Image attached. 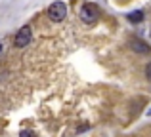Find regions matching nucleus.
I'll return each instance as SVG.
<instances>
[{
	"instance_id": "5",
	"label": "nucleus",
	"mask_w": 151,
	"mask_h": 137,
	"mask_svg": "<svg viewBox=\"0 0 151 137\" xmlns=\"http://www.w3.org/2000/svg\"><path fill=\"white\" fill-rule=\"evenodd\" d=\"M126 19H128L130 23H142V21H144V11H142V10L130 11V13L126 15Z\"/></svg>"
},
{
	"instance_id": "6",
	"label": "nucleus",
	"mask_w": 151,
	"mask_h": 137,
	"mask_svg": "<svg viewBox=\"0 0 151 137\" xmlns=\"http://www.w3.org/2000/svg\"><path fill=\"white\" fill-rule=\"evenodd\" d=\"M19 137H35V133H33V131H27V130H23L21 133H19Z\"/></svg>"
},
{
	"instance_id": "8",
	"label": "nucleus",
	"mask_w": 151,
	"mask_h": 137,
	"mask_svg": "<svg viewBox=\"0 0 151 137\" xmlns=\"http://www.w3.org/2000/svg\"><path fill=\"white\" fill-rule=\"evenodd\" d=\"M0 52H2V44H0Z\"/></svg>"
},
{
	"instance_id": "4",
	"label": "nucleus",
	"mask_w": 151,
	"mask_h": 137,
	"mask_svg": "<svg viewBox=\"0 0 151 137\" xmlns=\"http://www.w3.org/2000/svg\"><path fill=\"white\" fill-rule=\"evenodd\" d=\"M128 46H130L132 52L140 53V55H149L151 53V46H147V42L142 40V38H138V36H130L128 38Z\"/></svg>"
},
{
	"instance_id": "1",
	"label": "nucleus",
	"mask_w": 151,
	"mask_h": 137,
	"mask_svg": "<svg viewBox=\"0 0 151 137\" xmlns=\"http://www.w3.org/2000/svg\"><path fill=\"white\" fill-rule=\"evenodd\" d=\"M81 21L82 23H86V25H96L98 21H100V15H101V11H100V8L96 6V4H92V2H84L81 6Z\"/></svg>"
},
{
	"instance_id": "3",
	"label": "nucleus",
	"mask_w": 151,
	"mask_h": 137,
	"mask_svg": "<svg viewBox=\"0 0 151 137\" xmlns=\"http://www.w3.org/2000/svg\"><path fill=\"white\" fill-rule=\"evenodd\" d=\"M31 40H33V31H31L29 25H25L17 31V34H15V38H14V44L17 46V48H25V46L31 44Z\"/></svg>"
},
{
	"instance_id": "9",
	"label": "nucleus",
	"mask_w": 151,
	"mask_h": 137,
	"mask_svg": "<svg viewBox=\"0 0 151 137\" xmlns=\"http://www.w3.org/2000/svg\"><path fill=\"white\" fill-rule=\"evenodd\" d=\"M149 34H151V29H149Z\"/></svg>"
},
{
	"instance_id": "2",
	"label": "nucleus",
	"mask_w": 151,
	"mask_h": 137,
	"mask_svg": "<svg viewBox=\"0 0 151 137\" xmlns=\"http://www.w3.org/2000/svg\"><path fill=\"white\" fill-rule=\"evenodd\" d=\"M48 17L50 21L54 23H61L63 19L67 17V4L61 2V0H55L48 6Z\"/></svg>"
},
{
	"instance_id": "7",
	"label": "nucleus",
	"mask_w": 151,
	"mask_h": 137,
	"mask_svg": "<svg viewBox=\"0 0 151 137\" xmlns=\"http://www.w3.org/2000/svg\"><path fill=\"white\" fill-rule=\"evenodd\" d=\"M145 76H147V80L151 82V63H147V67H145Z\"/></svg>"
}]
</instances>
